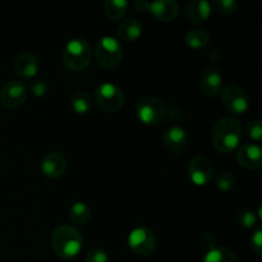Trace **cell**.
Returning <instances> with one entry per match:
<instances>
[{
    "label": "cell",
    "mask_w": 262,
    "mask_h": 262,
    "mask_svg": "<svg viewBox=\"0 0 262 262\" xmlns=\"http://www.w3.org/2000/svg\"><path fill=\"white\" fill-rule=\"evenodd\" d=\"M84 262H109V255L105 250L100 247H95L89 251Z\"/></svg>",
    "instance_id": "cell-29"
},
{
    "label": "cell",
    "mask_w": 262,
    "mask_h": 262,
    "mask_svg": "<svg viewBox=\"0 0 262 262\" xmlns=\"http://www.w3.org/2000/svg\"><path fill=\"white\" fill-rule=\"evenodd\" d=\"M237 2L235 0H215L212 2L211 8H214L219 14L230 15L237 10Z\"/></svg>",
    "instance_id": "cell-26"
},
{
    "label": "cell",
    "mask_w": 262,
    "mask_h": 262,
    "mask_svg": "<svg viewBox=\"0 0 262 262\" xmlns=\"http://www.w3.org/2000/svg\"><path fill=\"white\" fill-rule=\"evenodd\" d=\"M210 35L207 31L201 30V28H193L188 31L186 35V42L189 48L192 49H201L209 45Z\"/></svg>",
    "instance_id": "cell-23"
},
{
    "label": "cell",
    "mask_w": 262,
    "mask_h": 262,
    "mask_svg": "<svg viewBox=\"0 0 262 262\" xmlns=\"http://www.w3.org/2000/svg\"><path fill=\"white\" fill-rule=\"evenodd\" d=\"M94 55L100 67L113 69L122 63L124 51L118 38L113 36H102L95 45Z\"/></svg>",
    "instance_id": "cell-4"
},
{
    "label": "cell",
    "mask_w": 262,
    "mask_h": 262,
    "mask_svg": "<svg viewBox=\"0 0 262 262\" xmlns=\"http://www.w3.org/2000/svg\"><path fill=\"white\" fill-rule=\"evenodd\" d=\"M187 174L192 183L197 187H205L214 178V168L205 156H194L187 166Z\"/></svg>",
    "instance_id": "cell-9"
},
{
    "label": "cell",
    "mask_w": 262,
    "mask_h": 262,
    "mask_svg": "<svg viewBox=\"0 0 262 262\" xmlns=\"http://www.w3.org/2000/svg\"><path fill=\"white\" fill-rule=\"evenodd\" d=\"M143 31L142 23L136 18H128L122 20V23L118 27V36L123 41H136L141 37Z\"/></svg>",
    "instance_id": "cell-18"
},
{
    "label": "cell",
    "mask_w": 262,
    "mask_h": 262,
    "mask_svg": "<svg viewBox=\"0 0 262 262\" xmlns=\"http://www.w3.org/2000/svg\"><path fill=\"white\" fill-rule=\"evenodd\" d=\"M148 10L161 22H171L178 17L179 5L174 0L148 2Z\"/></svg>",
    "instance_id": "cell-16"
},
{
    "label": "cell",
    "mask_w": 262,
    "mask_h": 262,
    "mask_svg": "<svg viewBox=\"0 0 262 262\" xmlns=\"http://www.w3.org/2000/svg\"><path fill=\"white\" fill-rule=\"evenodd\" d=\"M83 237L79 229L74 225L61 224L54 229L51 234V248L58 257L63 260H72L82 250Z\"/></svg>",
    "instance_id": "cell-2"
},
{
    "label": "cell",
    "mask_w": 262,
    "mask_h": 262,
    "mask_svg": "<svg viewBox=\"0 0 262 262\" xmlns=\"http://www.w3.org/2000/svg\"><path fill=\"white\" fill-rule=\"evenodd\" d=\"M49 83L43 78H36L30 82V92L36 97H41L48 94Z\"/></svg>",
    "instance_id": "cell-27"
},
{
    "label": "cell",
    "mask_w": 262,
    "mask_h": 262,
    "mask_svg": "<svg viewBox=\"0 0 262 262\" xmlns=\"http://www.w3.org/2000/svg\"><path fill=\"white\" fill-rule=\"evenodd\" d=\"M202 262H238V258L230 248L224 246H215L205 253Z\"/></svg>",
    "instance_id": "cell-20"
},
{
    "label": "cell",
    "mask_w": 262,
    "mask_h": 262,
    "mask_svg": "<svg viewBox=\"0 0 262 262\" xmlns=\"http://www.w3.org/2000/svg\"><path fill=\"white\" fill-rule=\"evenodd\" d=\"M246 132L248 137L255 141H260L262 137V122L261 119H252L248 120L246 124Z\"/></svg>",
    "instance_id": "cell-28"
},
{
    "label": "cell",
    "mask_w": 262,
    "mask_h": 262,
    "mask_svg": "<svg viewBox=\"0 0 262 262\" xmlns=\"http://www.w3.org/2000/svg\"><path fill=\"white\" fill-rule=\"evenodd\" d=\"M67 169V160L63 154L58 151H51L43 156L41 161V171L46 178H60Z\"/></svg>",
    "instance_id": "cell-14"
},
{
    "label": "cell",
    "mask_w": 262,
    "mask_h": 262,
    "mask_svg": "<svg viewBox=\"0 0 262 262\" xmlns=\"http://www.w3.org/2000/svg\"><path fill=\"white\" fill-rule=\"evenodd\" d=\"M92 58H94V50L86 38H72L64 46L63 63L71 71H84L90 67Z\"/></svg>",
    "instance_id": "cell-3"
},
{
    "label": "cell",
    "mask_w": 262,
    "mask_h": 262,
    "mask_svg": "<svg viewBox=\"0 0 262 262\" xmlns=\"http://www.w3.org/2000/svg\"><path fill=\"white\" fill-rule=\"evenodd\" d=\"M69 217L74 225H84L91 219V209L83 201H77L69 209Z\"/></svg>",
    "instance_id": "cell-21"
},
{
    "label": "cell",
    "mask_w": 262,
    "mask_h": 262,
    "mask_svg": "<svg viewBox=\"0 0 262 262\" xmlns=\"http://www.w3.org/2000/svg\"><path fill=\"white\" fill-rule=\"evenodd\" d=\"M223 74L212 67H207L200 74V89L207 97H215L220 95L223 90Z\"/></svg>",
    "instance_id": "cell-12"
},
{
    "label": "cell",
    "mask_w": 262,
    "mask_h": 262,
    "mask_svg": "<svg viewBox=\"0 0 262 262\" xmlns=\"http://www.w3.org/2000/svg\"><path fill=\"white\" fill-rule=\"evenodd\" d=\"M27 99V89L25 83L17 79H10L3 86L0 92V101L7 109H18Z\"/></svg>",
    "instance_id": "cell-10"
},
{
    "label": "cell",
    "mask_w": 262,
    "mask_h": 262,
    "mask_svg": "<svg viewBox=\"0 0 262 262\" xmlns=\"http://www.w3.org/2000/svg\"><path fill=\"white\" fill-rule=\"evenodd\" d=\"M189 135L181 125H170L163 133V142L174 154H182L187 147Z\"/></svg>",
    "instance_id": "cell-13"
},
{
    "label": "cell",
    "mask_w": 262,
    "mask_h": 262,
    "mask_svg": "<svg viewBox=\"0 0 262 262\" xmlns=\"http://www.w3.org/2000/svg\"><path fill=\"white\" fill-rule=\"evenodd\" d=\"M128 246L137 256L147 257L156 250L158 239L150 228L136 227L128 234Z\"/></svg>",
    "instance_id": "cell-7"
},
{
    "label": "cell",
    "mask_w": 262,
    "mask_h": 262,
    "mask_svg": "<svg viewBox=\"0 0 262 262\" xmlns=\"http://www.w3.org/2000/svg\"><path fill=\"white\" fill-rule=\"evenodd\" d=\"M251 247L255 251L257 256H262V229L261 227H257L252 233L251 237Z\"/></svg>",
    "instance_id": "cell-31"
},
{
    "label": "cell",
    "mask_w": 262,
    "mask_h": 262,
    "mask_svg": "<svg viewBox=\"0 0 262 262\" xmlns=\"http://www.w3.org/2000/svg\"><path fill=\"white\" fill-rule=\"evenodd\" d=\"M242 124L237 118H220L212 127V146L220 154L228 155V154L233 152L235 148H238L241 141H242Z\"/></svg>",
    "instance_id": "cell-1"
},
{
    "label": "cell",
    "mask_w": 262,
    "mask_h": 262,
    "mask_svg": "<svg viewBox=\"0 0 262 262\" xmlns=\"http://www.w3.org/2000/svg\"><path fill=\"white\" fill-rule=\"evenodd\" d=\"M133 7H135V9L137 10V12L145 13L148 10V2H146V0H136V2L133 3Z\"/></svg>",
    "instance_id": "cell-32"
},
{
    "label": "cell",
    "mask_w": 262,
    "mask_h": 262,
    "mask_svg": "<svg viewBox=\"0 0 262 262\" xmlns=\"http://www.w3.org/2000/svg\"><path fill=\"white\" fill-rule=\"evenodd\" d=\"M220 99L225 109L234 115H242L250 109L251 101L247 92L237 84L230 83L223 87Z\"/></svg>",
    "instance_id": "cell-8"
},
{
    "label": "cell",
    "mask_w": 262,
    "mask_h": 262,
    "mask_svg": "<svg viewBox=\"0 0 262 262\" xmlns=\"http://www.w3.org/2000/svg\"><path fill=\"white\" fill-rule=\"evenodd\" d=\"M13 68H14L17 76H19L20 78L31 79L37 74L40 64H38V59L35 54L23 51L17 55Z\"/></svg>",
    "instance_id": "cell-15"
},
{
    "label": "cell",
    "mask_w": 262,
    "mask_h": 262,
    "mask_svg": "<svg viewBox=\"0 0 262 262\" xmlns=\"http://www.w3.org/2000/svg\"><path fill=\"white\" fill-rule=\"evenodd\" d=\"M95 102L104 112L117 113L124 105V94L115 83L102 82L95 90Z\"/></svg>",
    "instance_id": "cell-6"
},
{
    "label": "cell",
    "mask_w": 262,
    "mask_h": 262,
    "mask_svg": "<svg viewBox=\"0 0 262 262\" xmlns=\"http://www.w3.org/2000/svg\"><path fill=\"white\" fill-rule=\"evenodd\" d=\"M211 9V3H209L207 0H193L186 5L184 14L191 23L200 25L210 17Z\"/></svg>",
    "instance_id": "cell-17"
},
{
    "label": "cell",
    "mask_w": 262,
    "mask_h": 262,
    "mask_svg": "<svg viewBox=\"0 0 262 262\" xmlns=\"http://www.w3.org/2000/svg\"><path fill=\"white\" fill-rule=\"evenodd\" d=\"M237 184V178L230 171H220L214 178V186L222 192L232 191Z\"/></svg>",
    "instance_id": "cell-24"
},
{
    "label": "cell",
    "mask_w": 262,
    "mask_h": 262,
    "mask_svg": "<svg viewBox=\"0 0 262 262\" xmlns=\"http://www.w3.org/2000/svg\"><path fill=\"white\" fill-rule=\"evenodd\" d=\"M235 222H237L238 227L243 228V229H252L257 223V216L252 210L242 209L237 212Z\"/></svg>",
    "instance_id": "cell-25"
},
{
    "label": "cell",
    "mask_w": 262,
    "mask_h": 262,
    "mask_svg": "<svg viewBox=\"0 0 262 262\" xmlns=\"http://www.w3.org/2000/svg\"><path fill=\"white\" fill-rule=\"evenodd\" d=\"M199 242H200V246H201L204 250H206L207 252V251L211 250V248H214L215 246H216V237H215V234L212 232L206 230V232L200 234Z\"/></svg>",
    "instance_id": "cell-30"
},
{
    "label": "cell",
    "mask_w": 262,
    "mask_h": 262,
    "mask_svg": "<svg viewBox=\"0 0 262 262\" xmlns=\"http://www.w3.org/2000/svg\"><path fill=\"white\" fill-rule=\"evenodd\" d=\"M128 9V2L125 0H106L104 3V12L113 22L120 20Z\"/></svg>",
    "instance_id": "cell-22"
},
{
    "label": "cell",
    "mask_w": 262,
    "mask_h": 262,
    "mask_svg": "<svg viewBox=\"0 0 262 262\" xmlns=\"http://www.w3.org/2000/svg\"><path fill=\"white\" fill-rule=\"evenodd\" d=\"M136 115L143 124L158 125L165 120L168 115V106L159 97L146 96L142 97L136 105Z\"/></svg>",
    "instance_id": "cell-5"
},
{
    "label": "cell",
    "mask_w": 262,
    "mask_h": 262,
    "mask_svg": "<svg viewBox=\"0 0 262 262\" xmlns=\"http://www.w3.org/2000/svg\"><path fill=\"white\" fill-rule=\"evenodd\" d=\"M237 161L248 170H257L262 166V150L257 143H243L238 146Z\"/></svg>",
    "instance_id": "cell-11"
},
{
    "label": "cell",
    "mask_w": 262,
    "mask_h": 262,
    "mask_svg": "<svg viewBox=\"0 0 262 262\" xmlns=\"http://www.w3.org/2000/svg\"><path fill=\"white\" fill-rule=\"evenodd\" d=\"M71 106L77 114H89L90 110L92 109V97L84 90H77L71 95Z\"/></svg>",
    "instance_id": "cell-19"
}]
</instances>
